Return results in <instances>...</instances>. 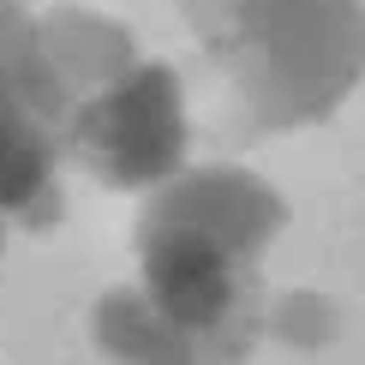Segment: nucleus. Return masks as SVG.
Wrapping results in <instances>:
<instances>
[{
	"label": "nucleus",
	"instance_id": "3",
	"mask_svg": "<svg viewBox=\"0 0 365 365\" xmlns=\"http://www.w3.org/2000/svg\"><path fill=\"white\" fill-rule=\"evenodd\" d=\"M78 114L66 72L24 0H0V210L24 227H54L60 162Z\"/></svg>",
	"mask_w": 365,
	"mask_h": 365
},
{
	"label": "nucleus",
	"instance_id": "1",
	"mask_svg": "<svg viewBox=\"0 0 365 365\" xmlns=\"http://www.w3.org/2000/svg\"><path fill=\"white\" fill-rule=\"evenodd\" d=\"M287 204L246 168H180L138 216V282L102 294L96 341L120 365H240L269 329L264 252Z\"/></svg>",
	"mask_w": 365,
	"mask_h": 365
},
{
	"label": "nucleus",
	"instance_id": "2",
	"mask_svg": "<svg viewBox=\"0 0 365 365\" xmlns=\"http://www.w3.org/2000/svg\"><path fill=\"white\" fill-rule=\"evenodd\" d=\"M227 84L234 138L317 126L365 78L359 0H180Z\"/></svg>",
	"mask_w": 365,
	"mask_h": 365
},
{
	"label": "nucleus",
	"instance_id": "5",
	"mask_svg": "<svg viewBox=\"0 0 365 365\" xmlns=\"http://www.w3.org/2000/svg\"><path fill=\"white\" fill-rule=\"evenodd\" d=\"M0 246H6V210H0Z\"/></svg>",
	"mask_w": 365,
	"mask_h": 365
},
{
	"label": "nucleus",
	"instance_id": "4",
	"mask_svg": "<svg viewBox=\"0 0 365 365\" xmlns=\"http://www.w3.org/2000/svg\"><path fill=\"white\" fill-rule=\"evenodd\" d=\"M186 90L162 60H132L108 84H96L72 114L66 156L114 192H150L186 168Z\"/></svg>",
	"mask_w": 365,
	"mask_h": 365
}]
</instances>
